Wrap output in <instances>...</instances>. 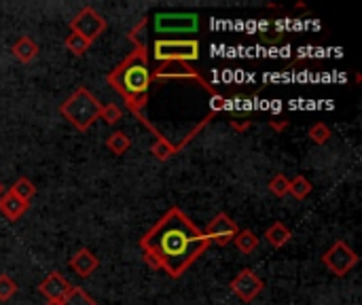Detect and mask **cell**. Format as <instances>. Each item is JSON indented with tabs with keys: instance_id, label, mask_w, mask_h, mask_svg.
I'll return each instance as SVG.
<instances>
[{
	"instance_id": "obj_10",
	"label": "cell",
	"mask_w": 362,
	"mask_h": 305,
	"mask_svg": "<svg viewBox=\"0 0 362 305\" xmlns=\"http://www.w3.org/2000/svg\"><path fill=\"white\" fill-rule=\"evenodd\" d=\"M238 231L240 229H238V225L231 216L225 214V212H218L210 221V225L206 229V235L210 237V242H216L218 246H227L229 242H234V237L238 235Z\"/></svg>"
},
{
	"instance_id": "obj_14",
	"label": "cell",
	"mask_w": 362,
	"mask_h": 305,
	"mask_svg": "<svg viewBox=\"0 0 362 305\" xmlns=\"http://www.w3.org/2000/svg\"><path fill=\"white\" fill-rule=\"evenodd\" d=\"M11 53H13V57H15L17 62L30 64L32 59H37V55H39V45H37L35 41H32L30 37H21V39H17V41L13 43Z\"/></svg>"
},
{
	"instance_id": "obj_28",
	"label": "cell",
	"mask_w": 362,
	"mask_h": 305,
	"mask_svg": "<svg viewBox=\"0 0 362 305\" xmlns=\"http://www.w3.org/2000/svg\"><path fill=\"white\" fill-rule=\"evenodd\" d=\"M269 127H272V129H276V131H284V129L288 127V121H286V119H282V121L272 119V121H269Z\"/></svg>"
},
{
	"instance_id": "obj_19",
	"label": "cell",
	"mask_w": 362,
	"mask_h": 305,
	"mask_svg": "<svg viewBox=\"0 0 362 305\" xmlns=\"http://www.w3.org/2000/svg\"><path fill=\"white\" fill-rule=\"evenodd\" d=\"M151 153L155 155V159H159V161H168L170 157H174L176 153H178V149L163 136V138H159V140H155V145L151 147Z\"/></svg>"
},
{
	"instance_id": "obj_31",
	"label": "cell",
	"mask_w": 362,
	"mask_h": 305,
	"mask_svg": "<svg viewBox=\"0 0 362 305\" xmlns=\"http://www.w3.org/2000/svg\"><path fill=\"white\" fill-rule=\"evenodd\" d=\"M0 195H3V185H0Z\"/></svg>"
},
{
	"instance_id": "obj_25",
	"label": "cell",
	"mask_w": 362,
	"mask_h": 305,
	"mask_svg": "<svg viewBox=\"0 0 362 305\" xmlns=\"http://www.w3.org/2000/svg\"><path fill=\"white\" fill-rule=\"evenodd\" d=\"M288 187H290V181L284 176V174H278L269 181V191L276 195V197H284L288 195Z\"/></svg>"
},
{
	"instance_id": "obj_6",
	"label": "cell",
	"mask_w": 362,
	"mask_h": 305,
	"mask_svg": "<svg viewBox=\"0 0 362 305\" xmlns=\"http://www.w3.org/2000/svg\"><path fill=\"white\" fill-rule=\"evenodd\" d=\"M322 265L331 271L333 276L343 278L345 274H350V271L358 265V255L345 242L337 240L331 248L322 255Z\"/></svg>"
},
{
	"instance_id": "obj_27",
	"label": "cell",
	"mask_w": 362,
	"mask_h": 305,
	"mask_svg": "<svg viewBox=\"0 0 362 305\" xmlns=\"http://www.w3.org/2000/svg\"><path fill=\"white\" fill-rule=\"evenodd\" d=\"M210 98H212V100H210L212 115H216L218 111L227 109V98H225V95H220V93H214V95H210Z\"/></svg>"
},
{
	"instance_id": "obj_18",
	"label": "cell",
	"mask_w": 362,
	"mask_h": 305,
	"mask_svg": "<svg viewBox=\"0 0 362 305\" xmlns=\"http://www.w3.org/2000/svg\"><path fill=\"white\" fill-rule=\"evenodd\" d=\"M9 191H11L15 197H19L21 201H26V203H30V199L37 195V187H35V183H32L30 178H26V176L17 178L15 185H13Z\"/></svg>"
},
{
	"instance_id": "obj_30",
	"label": "cell",
	"mask_w": 362,
	"mask_h": 305,
	"mask_svg": "<svg viewBox=\"0 0 362 305\" xmlns=\"http://www.w3.org/2000/svg\"><path fill=\"white\" fill-rule=\"evenodd\" d=\"M45 305H61V303H55V301H47Z\"/></svg>"
},
{
	"instance_id": "obj_24",
	"label": "cell",
	"mask_w": 362,
	"mask_h": 305,
	"mask_svg": "<svg viewBox=\"0 0 362 305\" xmlns=\"http://www.w3.org/2000/svg\"><path fill=\"white\" fill-rule=\"evenodd\" d=\"M15 295H17V282L7 274H0V301H9Z\"/></svg>"
},
{
	"instance_id": "obj_15",
	"label": "cell",
	"mask_w": 362,
	"mask_h": 305,
	"mask_svg": "<svg viewBox=\"0 0 362 305\" xmlns=\"http://www.w3.org/2000/svg\"><path fill=\"white\" fill-rule=\"evenodd\" d=\"M290 237H292V233H290V229L284 225V223H274V225H269V229L265 231V240H267V244L272 246V248H282V246H286L288 242H290Z\"/></svg>"
},
{
	"instance_id": "obj_9",
	"label": "cell",
	"mask_w": 362,
	"mask_h": 305,
	"mask_svg": "<svg viewBox=\"0 0 362 305\" xmlns=\"http://www.w3.org/2000/svg\"><path fill=\"white\" fill-rule=\"evenodd\" d=\"M229 288H231V293H234L240 301L252 303V301L260 295V290L265 288V282H263L252 269H242L240 274L231 280Z\"/></svg>"
},
{
	"instance_id": "obj_17",
	"label": "cell",
	"mask_w": 362,
	"mask_h": 305,
	"mask_svg": "<svg viewBox=\"0 0 362 305\" xmlns=\"http://www.w3.org/2000/svg\"><path fill=\"white\" fill-rule=\"evenodd\" d=\"M234 244H236V248H238L240 252L250 255V252H254L256 246H258V237H256L250 229H244V231H238V235L234 237Z\"/></svg>"
},
{
	"instance_id": "obj_13",
	"label": "cell",
	"mask_w": 362,
	"mask_h": 305,
	"mask_svg": "<svg viewBox=\"0 0 362 305\" xmlns=\"http://www.w3.org/2000/svg\"><path fill=\"white\" fill-rule=\"evenodd\" d=\"M28 210H30V203L21 201L11 191H3V195H0V214L7 221H19Z\"/></svg>"
},
{
	"instance_id": "obj_2",
	"label": "cell",
	"mask_w": 362,
	"mask_h": 305,
	"mask_svg": "<svg viewBox=\"0 0 362 305\" xmlns=\"http://www.w3.org/2000/svg\"><path fill=\"white\" fill-rule=\"evenodd\" d=\"M129 39L134 41V51H131L117 68L106 75L108 85L125 100V107L136 117L142 115L140 111L149 102L151 89V68H149V51L144 43L138 41V28L131 30Z\"/></svg>"
},
{
	"instance_id": "obj_7",
	"label": "cell",
	"mask_w": 362,
	"mask_h": 305,
	"mask_svg": "<svg viewBox=\"0 0 362 305\" xmlns=\"http://www.w3.org/2000/svg\"><path fill=\"white\" fill-rule=\"evenodd\" d=\"M104 30H106V19L97 13L93 7H83L70 19V32L79 34V37H83L89 43H93Z\"/></svg>"
},
{
	"instance_id": "obj_8",
	"label": "cell",
	"mask_w": 362,
	"mask_h": 305,
	"mask_svg": "<svg viewBox=\"0 0 362 305\" xmlns=\"http://www.w3.org/2000/svg\"><path fill=\"white\" fill-rule=\"evenodd\" d=\"M200 28V17L195 13H157L155 30L159 34H174V32H195Z\"/></svg>"
},
{
	"instance_id": "obj_1",
	"label": "cell",
	"mask_w": 362,
	"mask_h": 305,
	"mask_svg": "<svg viewBox=\"0 0 362 305\" xmlns=\"http://www.w3.org/2000/svg\"><path fill=\"white\" fill-rule=\"evenodd\" d=\"M210 237L197 229L180 208H170L140 237L146 263L155 269H163L170 278L184 276V271L210 248Z\"/></svg>"
},
{
	"instance_id": "obj_20",
	"label": "cell",
	"mask_w": 362,
	"mask_h": 305,
	"mask_svg": "<svg viewBox=\"0 0 362 305\" xmlns=\"http://www.w3.org/2000/svg\"><path fill=\"white\" fill-rule=\"evenodd\" d=\"M64 45H66V49H68V51H70L73 55H77V57L85 55V53L89 51V47H91L89 41H85L83 37H79V34H75V32H70L68 37H66Z\"/></svg>"
},
{
	"instance_id": "obj_22",
	"label": "cell",
	"mask_w": 362,
	"mask_h": 305,
	"mask_svg": "<svg viewBox=\"0 0 362 305\" xmlns=\"http://www.w3.org/2000/svg\"><path fill=\"white\" fill-rule=\"evenodd\" d=\"M307 136H309V140H312L314 145H326L328 140H331L333 131H331V127H328L326 123L318 121V123H314V125L309 127Z\"/></svg>"
},
{
	"instance_id": "obj_16",
	"label": "cell",
	"mask_w": 362,
	"mask_h": 305,
	"mask_svg": "<svg viewBox=\"0 0 362 305\" xmlns=\"http://www.w3.org/2000/svg\"><path fill=\"white\" fill-rule=\"evenodd\" d=\"M106 147H108V151L113 155H125L131 149V138H129L125 131H115V133L108 136Z\"/></svg>"
},
{
	"instance_id": "obj_3",
	"label": "cell",
	"mask_w": 362,
	"mask_h": 305,
	"mask_svg": "<svg viewBox=\"0 0 362 305\" xmlns=\"http://www.w3.org/2000/svg\"><path fill=\"white\" fill-rule=\"evenodd\" d=\"M102 107H104L102 102L97 100L87 87H79V89H75V93H70L61 102L59 113L79 131H87L97 119H100Z\"/></svg>"
},
{
	"instance_id": "obj_5",
	"label": "cell",
	"mask_w": 362,
	"mask_h": 305,
	"mask_svg": "<svg viewBox=\"0 0 362 305\" xmlns=\"http://www.w3.org/2000/svg\"><path fill=\"white\" fill-rule=\"evenodd\" d=\"M151 79L159 81V83H166V81H195L197 85H202L210 95L218 93L200 73L195 71V68H191L189 64L184 62H168V64H159V68L155 73H151Z\"/></svg>"
},
{
	"instance_id": "obj_26",
	"label": "cell",
	"mask_w": 362,
	"mask_h": 305,
	"mask_svg": "<svg viewBox=\"0 0 362 305\" xmlns=\"http://www.w3.org/2000/svg\"><path fill=\"white\" fill-rule=\"evenodd\" d=\"M100 119H102L106 125H117L119 119H121V109H119L117 104H106V107H102Z\"/></svg>"
},
{
	"instance_id": "obj_21",
	"label": "cell",
	"mask_w": 362,
	"mask_h": 305,
	"mask_svg": "<svg viewBox=\"0 0 362 305\" xmlns=\"http://www.w3.org/2000/svg\"><path fill=\"white\" fill-rule=\"evenodd\" d=\"M312 191H314V187L305 176H294L290 181V187H288V193L294 195V199H305Z\"/></svg>"
},
{
	"instance_id": "obj_12",
	"label": "cell",
	"mask_w": 362,
	"mask_h": 305,
	"mask_svg": "<svg viewBox=\"0 0 362 305\" xmlns=\"http://www.w3.org/2000/svg\"><path fill=\"white\" fill-rule=\"evenodd\" d=\"M68 265H70V269L75 271L77 276H81V278H89L93 271L100 267V259H97L89 248H81V250H77L73 257H70V261H68Z\"/></svg>"
},
{
	"instance_id": "obj_4",
	"label": "cell",
	"mask_w": 362,
	"mask_h": 305,
	"mask_svg": "<svg viewBox=\"0 0 362 305\" xmlns=\"http://www.w3.org/2000/svg\"><path fill=\"white\" fill-rule=\"evenodd\" d=\"M153 57L159 64L168 62H197L200 59V43L193 39L174 41V39H157L153 45Z\"/></svg>"
},
{
	"instance_id": "obj_11",
	"label": "cell",
	"mask_w": 362,
	"mask_h": 305,
	"mask_svg": "<svg viewBox=\"0 0 362 305\" xmlns=\"http://www.w3.org/2000/svg\"><path fill=\"white\" fill-rule=\"evenodd\" d=\"M70 282L66 280L61 274H57V271H51V274L41 282L39 290L43 297H47V301H55V303H61L66 299V295L70 293Z\"/></svg>"
},
{
	"instance_id": "obj_23",
	"label": "cell",
	"mask_w": 362,
	"mask_h": 305,
	"mask_svg": "<svg viewBox=\"0 0 362 305\" xmlns=\"http://www.w3.org/2000/svg\"><path fill=\"white\" fill-rule=\"evenodd\" d=\"M61 305H97L83 288H79V286H73L70 288V293L66 295V299L61 301Z\"/></svg>"
},
{
	"instance_id": "obj_29",
	"label": "cell",
	"mask_w": 362,
	"mask_h": 305,
	"mask_svg": "<svg viewBox=\"0 0 362 305\" xmlns=\"http://www.w3.org/2000/svg\"><path fill=\"white\" fill-rule=\"evenodd\" d=\"M250 125H252L250 121H246V123H238V121H231V127H234V129H238V131H246V129H248Z\"/></svg>"
}]
</instances>
